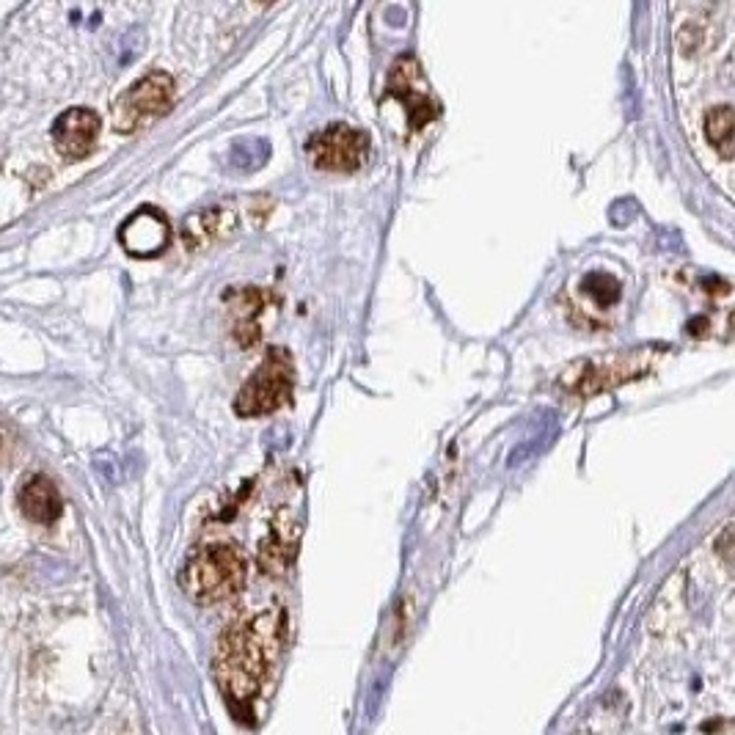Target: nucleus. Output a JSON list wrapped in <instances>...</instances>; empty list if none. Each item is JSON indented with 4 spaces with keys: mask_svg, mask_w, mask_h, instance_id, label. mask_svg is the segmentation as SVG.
<instances>
[{
    "mask_svg": "<svg viewBox=\"0 0 735 735\" xmlns=\"http://www.w3.org/2000/svg\"><path fill=\"white\" fill-rule=\"evenodd\" d=\"M281 634L284 614L262 612L232 623L218 639L212 661L215 680L237 716L254 708L259 691L268 683L270 669L279 656Z\"/></svg>",
    "mask_w": 735,
    "mask_h": 735,
    "instance_id": "f257e3e1",
    "label": "nucleus"
},
{
    "mask_svg": "<svg viewBox=\"0 0 735 735\" xmlns=\"http://www.w3.org/2000/svg\"><path fill=\"white\" fill-rule=\"evenodd\" d=\"M179 584L193 603L215 606L234 598L245 584V557L234 543H210L185 562Z\"/></svg>",
    "mask_w": 735,
    "mask_h": 735,
    "instance_id": "f03ea898",
    "label": "nucleus"
},
{
    "mask_svg": "<svg viewBox=\"0 0 735 735\" xmlns=\"http://www.w3.org/2000/svg\"><path fill=\"white\" fill-rule=\"evenodd\" d=\"M292 389H295V364L284 347H276L265 356L257 372L245 380V386L234 400V413L251 419V416L279 411L281 405L290 402Z\"/></svg>",
    "mask_w": 735,
    "mask_h": 735,
    "instance_id": "7ed1b4c3",
    "label": "nucleus"
},
{
    "mask_svg": "<svg viewBox=\"0 0 735 735\" xmlns=\"http://www.w3.org/2000/svg\"><path fill=\"white\" fill-rule=\"evenodd\" d=\"M174 78L155 69L141 80H135L130 89L124 91L122 97L113 105V127L116 133L130 135L135 130H141L149 122L160 119L163 113H168L171 102H174Z\"/></svg>",
    "mask_w": 735,
    "mask_h": 735,
    "instance_id": "20e7f679",
    "label": "nucleus"
},
{
    "mask_svg": "<svg viewBox=\"0 0 735 735\" xmlns=\"http://www.w3.org/2000/svg\"><path fill=\"white\" fill-rule=\"evenodd\" d=\"M653 350H631V353H614L603 361H579L576 372L565 375V386L576 394H598V391L620 386L625 380L642 378L650 369Z\"/></svg>",
    "mask_w": 735,
    "mask_h": 735,
    "instance_id": "39448f33",
    "label": "nucleus"
},
{
    "mask_svg": "<svg viewBox=\"0 0 735 735\" xmlns=\"http://www.w3.org/2000/svg\"><path fill=\"white\" fill-rule=\"evenodd\" d=\"M367 149V133L350 124H331L309 141L312 163L325 171H356L364 163Z\"/></svg>",
    "mask_w": 735,
    "mask_h": 735,
    "instance_id": "423d86ee",
    "label": "nucleus"
},
{
    "mask_svg": "<svg viewBox=\"0 0 735 735\" xmlns=\"http://www.w3.org/2000/svg\"><path fill=\"white\" fill-rule=\"evenodd\" d=\"M389 94L400 97L402 105L408 108L413 130H419L438 116V102L433 100L430 86L422 78L419 61L413 56H400L394 61L389 75Z\"/></svg>",
    "mask_w": 735,
    "mask_h": 735,
    "instance_id": "0eeeda50",
    "label": "nucleus"
},
{
    "mask_svg": "<svg viewBox=\"0 0 735 735\" xmlns=\"http://www.w3.org/2000/svg\"><path fill=\"white\" fill-rule=\"evenodd\" d=\"M168 240H171V226H168L166 215L155 207H141L119 229L122 248L130 257L138 259H152L163 254Z\"/></svg>",
    "mask_w": 735,
    "mask_h": 735,
    "instance_id": "6e6552de",
    "label": "nucleus"
},
{
    "mask_svg": "<svg viewBox=\"0 0 735 735\" xmlns=\"http://www.w3.org/2000/svg\"><path fill=\"white\" fill-rule=\"evenodd\" d=\"M50 135H53L58 155L67 157V160H83L97 144L100 116L91 108H69L53 122Z\"/></svg>",
    "mask_w": 735,
    "mask_h": 735,
    "instance_id": "1a4fd4ad",
    "label": "nucleus"
},
{
    "mask_svg": "<svg viewBox=\"0 0 735 735\" xmlns=\"http://www.w3.org/2000/svg\"><path fill=\"white\" fill-rule=\"evenodd\" d=\"M20 510L36 524H53L64 513L58 488L42 474H36L20 488Z\"/></svg>",
    "mask_w": 735,
    "mask_h": 735,
    "instance_id": "9d476101",
    "label": "nucleus"
},
{
    "mask_svg": "<svg viewBox=\"0 0 735 735\" xmlns=\"http://www.w3.org/2000/svg\"><path fill=\"white\" fill-rule=\"evenodd\" d=\"M237 210L234 207H226V204H218V207H210V210L196 212L185 221V240H188L190 248H199V245H207L218 237H226L237 229Z\"/></svg>",
    "mask_w": 735,
    "mask_h": 735,
    "instance_id": "9b49d317",
    "label": "nucleus"
},
{
    "mask_svg": "<svg viewBox=\"0 0 735 735\" xmlns=\"http://www.w3.org/2000/svg\"><path fill=\"white\" fill-rule=\"evenodd\" d=\"M234 309H237V323H234V336L237 342L245 347L257 345L259 336H262V325H259V314L265 312V306L270 301H276L270 292L265 290H243L232 295Z\"/></svg>",
    "mask_w": 735,
    "mask_h": 735,
    "instance_id": "f8f14e48",
    "label": "nucleus"
},
{
    "mask_svg": "<svg viewBox=\"0 0 735 735\" xmlns=\"http://www.w3.org/2000/svg\"><path fill=\"white\" fill-rule=\"evenodd\" d=\"M292 529H295L292 524L270 526V537L259 548V565L268 576H281L298 554V532H292Z\"/></svg>",
    "mask_w": 735,
    "mask_h": 735,
    "instance_id": "ddd939ff",
    "label": "nucleus"
},
{
    "mask_svg": "<svg viewBox=\"0 0 735 735\" xmlns=\"http://www.w3.org/2000/svg\"><path fill=\"white\" fill-rule=\"evenodd\" d=\"M705 135H708L711 146L724 160L733 157V108L730 105H719V108L708 111V116H705Z\"/></svg>",
    "mask_w": 735,
    "mask_h": 735,
    "instance_id": "4468645a",
    "label": "nucleus"
},
{
    "mask_svg": "<svg viewBox=\"0 0 735 735\" xmlns=\"http://www.w3.org/2000/svg\"><path fill=\"white\" fill-rule=\"evenodd\" d=\"M584 292L592 295L595 301L601 303V306H612L617 298H620V281L612 279L609 273H590L587 279H584Z\"/></svg>",
    "mask_w": 735,
    "mask_h": 735,
    "instance_id": "2eb2a0df",
    "label": "nucleus"
}]
</instances>
